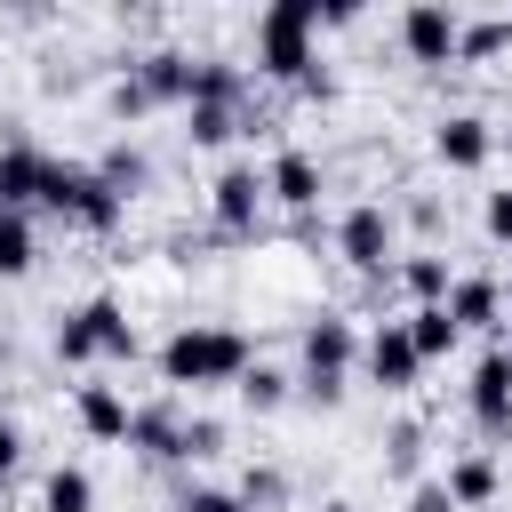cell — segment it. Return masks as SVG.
<instances>
[{"label": "cell", "mask_w": 512, "mask_h": 512, "mask_svg": "<svg viewBox=\"0 0 512 512\" xmlns=\"http://www.w3.org/2000/svg\"><path fill=\"white\" fill-rule=\"evenodd\" d=\"M248 368V336L240 328H216V320H184L168 344H160V376L168 384H240Z\"/></svg>", "instance_id": "cell-1"}, {"label": "cell", "mask_w": 512, "mask_h": 512, "mask_svg": "<svg viewBox=\"0 0 512 512\" xmlns=\"http://www.w3.org/2000/svg\"><path fill=\"white\" fill-rule=\"evenodd\" d=\"M312 32H320V0H272V8L256 16V72L304 88V72L320 64V56H312Z\"/></svg>", "instance_id": "cell-2"}, {"label": "cell", "mask_w": 512, "mask_h": 512, "mask_svg": "<svg viewBox=\"0 0 512 512\" xmlns=\"http://www.w3.org/2000/svg\"><path fill=\"white\" fill-rule=\"evenodd\" d=\"M40 208H56V216L80 224V232H112L128 200H120L96 168H80V160H48V176H40Z\"/></svg>", "instance_id": "cell-3"}, {"label": "cell", "mask_w": 512, "mask_h": 512, "mask_svg": "<svg viewBox=\"0 0 512 512\" xmlns=\"http://www.w3.org/2000/svg\"><path fill=\"white\" fill-rule=\"evenodd\" d=\"M56 360H136V320L120 312V296H88L80 312H64Z\"/></svg>", "instance_id": "cell-4"}, {"label": "cell", "mask_w": 512, "mask_h": 512, "mask_svg": "<svg viewBox=\"0 0 512 512\" xmlns=\"http://www.w3.org/2000/svg\"><path fill=\"white\" fill-rule=\"evenodd\" d=\"M360 360V336H352V320L344 312H320L312 328H304V400H320V408H336L344 400V368Z\"/></svg>", "instance_id": "cell-5"}, {"label": "cell", "mask_w": 512, "mask_h": 512, "mask_svg": "<svg viewBox=\"0 0 512 512\" xmlns=\"http://www.w3.org/2000/svg\"><path fill=\"white\" fill-rule=\"evenodd\" d=\"M336 248H344V264H352V272L384 280V272H392V248H400V216H392L384 200H352V208H344V224H336Z\"/></svg>", "instance_id": "cell-6"}, {"label": "cell", "mask_w": 512, "mask_h": 512, "mask_svg": "<svg viewBox=\"0 0 512 512\" xmlns=\"http://www.w3.org/2000/svg\"><path fill=\"white\" fill-rule=\"evenodd\" d=\"M456 32H464V16L448 0H408L400 8V48L416 64H456Z\"/></svg>", "instance_id": "cell-7"}, {"label": "cell", "mask_w": 512, "mask_h": 512, "mask_svg": "<svg viewBox=\"0 0 512 512\" xmlns=\"http://www.w3.org/2000/svg\"><path fill=\"white\" fill-rule=\"evenodd\" d=\"M360 368H368L376 392H408V384L424 376V360H416V344H408L400 320H376V328L360 336Z\"/></svg>", "instance_id": "cell-8"}, {"label": "cell", "mask_w": 512, "mask_h": 512, "mask_svg": "<svg viewBox=\"0 0 512 512\" xmlns=\"http://www.w3.org/2000/svg\"><path fill=\"white\" fill-rule=\"evenodd\" d=\"M208 208H216V224H224V232H256V216H264V168H256V160L216 168Z\"/></svg>", "instance_id": "cell-9"}, {"label": "cell", "mask_w": 512, "mask_h": 512, "mask_svg": "<svg viewBox=\"0 0 512 512\" xmlns=\"http://www.w3.org/2000/svg\"><path fill=\"white\" fill-rule=\"evenodd\" d=\"M472 424H480L488 440L512 432V360H504V344H488V352L472 360Z\"/></svg>", "instance_id": "cell-10"}, {"label": "cell", "mask_w": 512, "mask_h": 512, "mask_svg": "<svg viewBox=\"0 0 512 512\" xmlns=\"http://www.w3.org/2000/svg\"><path fill=\"white\" fill-rule=\"evenodd\" d=\"M320 184H328V176H320V160H312V152H296V144H288V152H272V168H264V200H280V208H296V216L320 200Z\"/></svg>", "instance_id": "cell-11"}, {"label": "cell", "mask_w": 512, "mask_h": 512, "mask_svg": "<svg viewBox=\"0 0 512 512\" xmlns=\"http://www.w3.org/2000/svg\"><path fill=\"white\" fill-rule=\"evenodd\" d=\"M128 80L144 88V104H184L192 96V56L184 48H152V56L128 64Z\"/></svg>", "instance_id": "cell-12"}, {"label": "cell", "mask_w": 512, "mask_h": 512, "mask_svg": "<svg viewBox=\"0 0 512 512\" xmlns=\"http://www.w3.org/2000/svg\"><path fill=\"white\" fill-rule=\"evenodd\" d=\"M432 152H440L448 168H480V160L496 152V128H488L480 112H440V128H432Z\"/></svg>", "instance_id": "cell-13"}, {"label": "cell", "mask_w": 512, "mask_h": 512, "mask_svg": "<svg viewBox=\"0 0 512 512\" xmlns=\"http://www.w3.org/2000/svg\"><path fill=\"white\" fill-rule=\"evenodd\" d=\"M128 448L152 456V464H176V456H184V408H176V400L136 408V416H128Z\"/></svg>", "instance_id": "cell-14"}, {"label": "cell", "mask_w": 512, "mask_h": 512, "mask_svg": "<svg viewBox=\"0 0 512 512\" xmlns=\"http://www.w3.org/2000/svg\"><path fill=\"white\" fill-rule=\"evenodd\" d=\"M40 176H48V152L32 136H8L0 144V208H32L40 200Z\"/></svg>", "instance_id": "cell-15"}, {"label": "cell", "mask_w": 512, "mask_h": 512, "mask_svg": "<svg viewBox=\"0 0 512 512\" xmlns=\"http://www.w3.org/2000/svg\"><path fill=\"white\" fill-rule=\"evenodd\" d=\"M440 488H448V504H456V512H480V504H496L504 472H496V456H488V448H464V456L448 464V480H440Z\"/></svg>", "instance_id": "cell-16"}, {"label": "cell", "mask_w": 512, "mask_h": 512, "mask_svg": "<svg viewBox=\"0 0 512 512\" xmlns=\"http://www.w3.org/2000/svg\"><path fill=\"white\" fill-rule=\"evenodd\" d=\"M448 320H456V328H496V320H504V288H496L488 272H456V280H448Z\"/></svg>", "instance_id": "cell-17"}, {"label": "cell", "mask_w": 512, "mask_h": 512, "mask_svg": "<svg viewBox=\"0 0 512 512\" xmlns=\"http://www.w3.org/2000/svg\"><path fill=\"white\" fill-rule=\"evenodd\" d=\"M72 416H80L88 440H128V416H136V408H128L112 384H80V392H72Z\"/></svg>", "instance_id": "cell-18"}, {"label": "cell", "mask_w": 512, "mask_h": 512, "mask_svg": "<svg viewBox=\"0 0 512 512\" xmlns=\"http://www.w3.org/2000/svg\"><path fill=\"white\" fill-rule=\"evenodd\" d=\"M448 280H456V272H448V256H440V248H416V256L400 264V288H408L416 304H448Z\"/></svg>", "instance_id": "cell-19"}, {"label": "cell", "mask_w": 512, "mask_h": 512, "mask_svg": "<svg viewBox=\"0 0 512 512\" xmlns=\"http://www.w3.org/2000/svg\"><path fill=\"white\" fill-rule=\"evenodd\" d=\"M400 328H408V344H416V360H440V352H448V344L464 336V328L448 320V304H416V312H408Z\"/></svg>", "instance_id": "cell-20"}, {"label": "cell", "mask_w": 512, "mask_h": 512, "mask_svg": "<svg viewBox=\"0 0 512 512\" xmlns=\"http://www.w3.org/2000/svg\"><path fill=\"white\" fill-rule=\"evenodd\" d=\"M504 48H512V16H464L456 64H488V56H504Z\"/></svg>", "instance_id": "cell-21"}, {"label": "cell", "mask_w": 512, "mask_h": 512, "mask_svg": "<svg viewBox=\"0 0 512 512\" xmlns=\"http://www.w3.org/2000/svg\"><path fill=\"white\" fill-rule=\"evenodd\" d=\"M88 504H96V480L80 464H56L48 488H40V512H88Z\"/></svg>", "instance_id": "cell-22"}, {"label": "cell", "mask_w": 512, "mask_h": 512, "mask_svg": "<svg viewBox=\"0 0 512 512\" xmlns=\"http://www.w3.org/2000/svg\"><path fill=\"white\" fill-rule=\"evenodd\" d=\"M32 272V216L24 208H0V280Z\"/></svg>", "instance_id": "cell-23"}, {"label": "cell", "mask_w": 512, "mask_h": 512, "mask_svg": "<svg viewBox=\"0 0 512 512\" xmlns=\"http://www.w3.org/2000/svg\"><path fill=\"white\" fill-rule=\"evenodd\" d=\"M184 136H192V144H224V136H240V104H184Z\"/></svg>", "instance_id": "cell-24"}, {"label": "cell", "mask_w": 512, "mask_h": 512, "mask_svg": "<svg viewBox=\"0 0 512 512\" xmlns=\"http://www.w3.org/2000/svg\"><path fill=\"white\" fill-rule=\"evenodd\" d=\"M96 176H104V184H112V192H120V200H128V192H136V184H144V176H152V160H144V152H136V144H112V152H104V160H96Z\"/></svg>", "instance_id": "cell-25"}, {"label": "cell", "mask_w": 512, "mask_h": 512, "mask_svg": "<svg viewBox=\"0 0 512 512\" xmlns=\"http://www.w3.org/2000/svg\"><path fill=\"white\" fill-rule=\"evenodd\" d=\"M240 400H248L256 416H272V408L288 400V376H280V368H264V360H248V368H240Z\"/></svg>", "instance_id": "cell-26"}, {"label": "cell", "mask_w": 512, "mask_h": 512, "mask_svg": "<svg viewBox=\"0 0 512 512\" xmlns=\"http://www.w3.org/2000/svg\"><path fill=\"white\" fill-rule=\"evenodd\" d=\"M480 224H488V240H496V248H512V184H496V192L480 200Z\"/></svg>", "instance_id": "cell-27"}, {"label": "cell", "mask_w": 512, "mask_h": 512, "mask_svg": "<svg viewBox=\"0 0 512 512\" xmlns=\"http://www.w3.org/2000/svg\"><path fill=\"white\" fill-rule=\"evenodd\" d=\"M224 448V424L216 416H184V456H216Z\"/></svg>", "instance_id": "cell-28"}, {"label": "cell", "mask_w": 512, "mask_h": 512, "mask_svg": "<svg viewBox=\"0 0 512 512\" xmlns=\"http://www.w3.org/2000/svg\"><path fill=\"white\" fill-rule=\"evenodd\" d=\"M176 512H248V504H240V488H184Z\"/></svg>", "instance_id": "cell-29"}, {"label": "cell", "mask_w": 512, "mask_h": 512, "mask_svg": "<svg viewBox=\"0 0 512 512\" xmlns=\"http://www.w3.org/2000/svg\"><path fill=\"white\" fill-rule=\"evenodd\" d=\"M280 488H288L280 472H248V480H240V504H280Z\"/></svg>", "instance_id": "cell-30"}, {"label": "cell", "mask_w": 512, "mask_h": 512, "mask_svg": "<svg viewBox=\"0 0 512 512\" xmlns=\"http://www.w3.org/2000/svg\"><path fill=\"white\" fill-rule=\"evenodd\" d=\"M16 464H24V432L0 416V488H8V472H16Z\"/></svg>", "instance_id": "cell-31"}, {"label": "cell", "mask_w": 512, "mask_h": 512, "mask_svg": "<svg viewBox=\"0 0 512 512\" xmlns=\"http://www.w3.org/2000/svg\"><path fill=\"white\" fill-rule=\"evenodd\" d=\"M408 512H456V504H448V488H440V480H416V496H408Z\"/></svg>", "instance_id": "cell-32"}, {"label": "cell", "mask_w": 512, "mask_h": 512, "mask_svg": "<svg viewBox=\"0 0 512 512\" xmlns=\"http://www.w3.org/2000/svg\"><path fill=\"white\" fill-rule=\"evenodd\" d=\"M392 464H400V472L416 464V424H400V432H392Z\"/></svg>", "instance_id": "cell-33"}, {"label": "cell", "mask_w": 512, "mask_h": 512, "mask_svg": "<svg viewBox=\"0 0 512 512\" xmlns=\"http://www.w3.org/2000/svg\"><path fill=\"white\" fill-rule=\"evenodd\" d=\"M328 512H352V504H328Z\"/></svg>", "instance_id": "cell-34"}, {"label": "cell", "mask_w": 512, "mask_h": 512, "mask_svg": "<svg viewBox=\"0 0 512 512\" xmlns=\"http://www.w3.org/2000/svg\"><path fill=\"white\" fill-rule=\"evenodd\" d=\"M504 360H512V344H504Z\"/></svg>", "instance_id": "cell-35"}, {"label": "cell", "mask_w": 512, "mask_h": 512, "mask_svg": "<svg viewBox=\"0 0 512 512\" xmlns=\"http://www.w3.org/2000/svg\"><path fill=\"white\" fill-rule=\"evenodd\" d=\"M504 136H512V128H504Z\"/></svg>", "instance_id": "cell-36"}]
</instances>
